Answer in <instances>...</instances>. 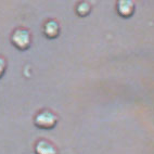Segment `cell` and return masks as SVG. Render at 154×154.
Instances as JSON below:
<instances>
[{
    "instance_id": "cell-1",
    "label": "cell",
    "mask_w": 154,
    "mask_h": 154,
    "mask_svg": "<svg viewBox=\"0 0 154 154\" xmlns=\"http://www.w3.org/2000/svg\"><path fill=\"white\" fill-rule=\"evenodd\" d=\"M11 44L20 51H26L32 46V33L27 28L25 27H17L12 32L10 36Z\"/></svg>"
},
{
    "instance_id": "cell-2",
    "label": "cell",
    "mask_w": 154,
    "mask_h": 154,
    "mask_svg": "<svg viewBox=\"0 0 154 154\" xmlns=\"http://www.w3.org/2000/svg\"><path fill=\"white\" fill-rule=\"evenodd\" d=\"M58 123L59 117L55 115V113H53L50 110H47V109L39 111L34 116V125L39 129L51 130L55 128Z\"/></svg>"
},
{
    "instance_id": "cell-3",
    "label": "cell",
    "mask_w": 154,
    "mask_h": 154,
    "mask_svg": "<svg viewBox=\"0 0 154 154\" xmlns=\"http://www.w3.org/2000/svg\"><path fill=\"white\" fill-rule=\"evenodd\" d=\"M135 11L136 5L131 0H119L116 2V12L122 19H130Z\"/></svg>"
},
{
    "instance_id": "cell-4",
    "label": "cell",
    "mask_w": 154,
    "mask_h": 154,
    "mask_svg": "<svg viewBox=\"0 0 154 154\" xmlns=\"http://www.w3.org/2000/svg\"><path fill=\"white\" fill-rule=\"evenodd\" d=\"M61 26L58 21L51 19L46 21L42 26V34L47 39H57L60 36Z\"/></svg>"
},
{
    "instance_id": "cell-5",
    "label": "cell",
    "mask_w": 154,
    "mask_h": 154,
    "mask_svg": "<svg viewBox=\"0 0 154 154\" xmlns=\"http://www.w3.org/2000/svg\"><path fill=\"white\" fill-rule=\"evenodd\" d=\"M35 154H59L58 149L52 142L46 139H40L35 143L34 146Z\"/></svg>"
},
{
    "instance_id": "cell-6",
    "label": "cell",
    "mask_w": 154,
    "mask_h": 154,
    "mask_svg": "<svg viewBox=\"0 0 154 154\" xmlns=\"http://www.w3.org/2000/svg\"><path fill=\"white\" fill-rule=\"evenodd\" d=\"M92 7L88 1H80L75 7V12L79 17H86L91 13Z\"/></svg>"
},
{
    "instance_id": "cell-7",
    "label": "cell",
    "mask_w": 154,
    "mask_h": 154,
    "mask_svg": "<svg viewBox=\"0 0 154 154\" xmlns=\"http://www.w3.org/2000/svg\"><path fill=\"white\" fill-rule=\"evenodd\" d=\"M7 67H8V63H7L6 58H3L2 55H0V79L6 74Z\"/></svg>"
}]
</instances>
